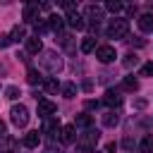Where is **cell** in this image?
I'll return each instance as SVG.
<instances>
[{
    "label": "cell",
    "instance_id": "cb8c5ba5",
    "mask_svg": "<svg viewBox=\"0 0 153 153\" xmlns=\"http://www.w3.org/2000/svg\"><path fill=\"white\" fill-rule=\"evenodd\" d=\"M91 50H96V38L93 36H88V38L81 41V53H91Z\"/></svg>",
    "mask_w": 153,
    "mask_h": 153
},
{
    "label": "cell",
    "instance_id": "3957f363",
    "mask_svg": "<svg viewBox=\"0 0 153 153\" xmlns=\"http://www.w3.org/2000/svg\"><path fill=\"white\" fill-rule=\"evenodd\" d=\"M98 139H100V131H98V129H86V131H84V136L79 139V148H81L84 153H93V151H96Z\"/></svg>",
    "mask_w": 153,
    "mask_h": 153
},
{
    "label": "cell",
    "instance_id": "6da1fadb",
    "mask_svg": "<svg viewBox=\"0 0 153 153\" xmlns=\"http://www.w3.org/2000/svg\"><path fill=\"white\" fill-rule=\"evenodd\" d=\"M41 67L48 72V74H57L62 72V60L55 50H43V57H41Z\"/></svg>",
    "mask_w": 153,
    "mask_h": 153
},
{
    "label": "cell",
    "instance_id": "836d02e7",
    "mask_svg": "<svg viewBox=\"0 0 153 153\" xmlns=\"http://www.w3.org/2000/svg\"><path fill=\"white\" fill-rule=\"evenodd\" d=\"M93 153H98V151H93Z\"/></svg>",
    "mask_w": 153,
    "mask_h": 153
},
{
    "label": "cell",
    "instance_id": "30bf717a",
    "mask_svg": "<svg viewBox=\"0 0 153 153\" xmlns=\"http://www.w3.org/2000/svg\"><path fill=\"white\" fill-rule=\"evenodd\" d=\"M65 19H67V24H69L72 29H76V31H81V29L86 26V22H84V17H81V14L76 12V10H72V12H67V17H65Z\"/></svg>",
    "mask_w": 153,
    "mask_h": 153
},
{
    "label": "cell",
    "instance_id": "7a4b0ae2",
    "mask_svg": "<svg viewBox=\"0 0 153 153\" xmlns=\"http://www.w3.org/2000/svg\"><path fill=\"white\" fill-rule=\"evenodd\" d=\"M127 31H129V22H127V19H122V17L110 19V24L105 26L108 38H124V36H127Z\"/></svg>",
    "mask_w": 153,
    "mask_h": 153
},
{
    "label": "cell",
    "instance_id": "83f0119b",
    "mask_svg": "<svg viewBox=\"0 0 153 153\" xmlns=\"http://www.w3.org/2000/svg\"><path fill=\"white\" fill-rule=\"evenodd\" d=\"M124 88H127V91H136V88H139V81H136L134 76H124Z\"/></svg>",
    "mask_w": 153,
    "mask_h": 153
},
{
    "label": "cell",
    "instance_id": "2e32d148",
    "mask_svg": "<svg viewBox=\"0 0 153 153\" xmlns=\"http://www.w3.org/2000/svg\"><path fill=\"white\" fill-rule=\"evenodd\" d=\"M26 38H29V36H26V29H24V26H19V24H17V26L12 29V33H10V41H12V43L26 41Z\"/></svg>",
    "mask_w": 153,
    "mask_h": 153
},
{
    "label": "cell",
    "instance_id": "d6986e66",
    "mask_svg": "<svg viewBox=\"0 0 153 153\" xmlns=\"http://www.w3.org/2000/svg\"><path fill=\"white\" fill-rule=\"evenodd\" d=\"M117 122H120V115H117L115 110H108V112L103 115V124H105V127H117Z\"/></svg>",
    "mask_w": 153,
    "mask_h": 153
},
{
    "label": "cell",
    "instance_id": "d6a6232c",
    "mask_svg": "<svg viewBox=\"0 0 153 153\" xmlns=\"http://www.w3.org/2000/svg\"><path fill=\"white\" fill-rule=\"evenodd\" d=\"M0 136H5V122L0 120Z\"/></svg>",
    "mask_w": 153,
    "mask_h": 153
},
{
    "label": "cell",
    "instance_id": "d4e9b609",
    "mask_svg": "<svg viewBox=\"0 0 153 153\" xmlns=\"http://www.w3.org/2000/svg\"><path fill=\"white\" fill-rule=\"evenodd\" d=\"M43 86H45V91H48V93H57V88H60L57 79H45V81H43Z\"/></svg>",
    "mask_w": 153,
    "mask_h": 153
},
{
    "label": "cell",
    "instance_id": "5bb4252c",
    "mask_svg": "<svg viewBox=\"0 0 153 153\" xmlns=\"http://www.w3.org/2000/svg\"><path fill=\"white\" fill-rule=\"evenodd\" d=\"M45 22H48V29H53V31H57V33H60V31H62V26H65V22H67V19H65V17H62V14H50V17H48V19H45Z\"/></svg>",
    "mask_w": 153,
    "mask_h": 153
},
{
    "label": "cell",
    "instance_id": "7402d4cb",
    "mask_svg": "<svg viewBox=\"0 0 153 153\" xmlns=\"http://www.w3.org/2000/svg\"><path fill=\"white\" fill-rule=\"evenodd\" d=\"M14 146H17V141H14L12 136H5V139H2V143H0V153H12V151H14Z\"/></svg>",
    "mask_w": 153,
    "mask_h": 153
},
{
    "label": "cell",
    "instance_id": "7c38bea8",
    "mask_svg": "<svg viewBox=\"0 0 153 153\" xmlns=\"http://www.w3.org/2000/svg\"><path fill=\"white\" fill-rule=\"evenodd\" d=\"M60 122H57V117H48V120H43V134H50V136H55V134H60Z\"/></svg>",
    "mask_w": 153,
    "mask_h": 153
},
{
    "label": "cell",
    "instance_id": "277c9868",
    "mask_svg": "<svg viewBox=\"0 0 153 153\" xmlns=\"http://www.w3.org/2000/svg\"><path fill=\"white\" fill-rule=\"evenodd\" d=\"M10 120H12V124L14 127H26L29 124V110H26V105H12V110H10Z\"/></svg>",
    "mask_w": 153,
    "mask_h": 153
},
{
    "label": "cell",
    "instance_id": "9c48e42d",
    "mask_svg": "<svg viewBox=\"0 0 153 153\" xmlns=\"http://www.w3.org/2000/svg\"><path fill=\"white\" fill-rule=\"evenodd\" d=\"M38 10H41L38 2H29V5H24V22H26V24H36V19H38Z\"/></svg>",
    "mask_w": 153,
    "mask_h": 153
},
{
    "label": "cell",
    "instance_id": "44dd1931",
    "mask_svg": "<svg viewBox=\"0 0 153 153\" xmlns=\"http://www.w3.org/2000/svg\"><path fill=\"white\" fill-rule=\"evenodd\" d=\"M60 91H62L65 98H74V96H76V86H74V81H65V84L60 86Z\"/></svg>",
    "mask_w": 153,
    "mask_h": 153
},
{
    "label": "cell",
    "instance_id": "f1b7e54d",
    "mask_svg": "<svg viewBox=\"0 0 153 153\" xmlns=\"http://www.w3.org/2000/svg\"><path fill=\"white\" fill-rule=\"evenodd\" d=\"M105 10H110L112 14H117V12L122 10V2H117V0H110V2H105Z\"/></svg>",
    "mask_w": 153,
    "mask_h": 153
},
{
    "label": "cell",
    "instance_id": "8992f818",
    "mask_svg": "<svg viewBox=\"0 0 153 153\" xmlns=\"http://www.w3.org/2000/svg\"><path fill=\"white\" fill-rule=\"evenodd\" d=\"M55 112H57V105H55L53 100H48V98H41V100H38V115H41L43 120L55 117Z\"/></svg>",
    "mask_w": 153,
    "mask_h": 153
},
{
    "label": "cell",
    "instance_id": "484cf974",
    "mask_svg": "<svg viewBox=\"0 0 153 153\" xmlns=\"http://www.w3.org/2000/svg\"><path fill=\"white\" fill-rule=\"evenodd\" d=\"M136 65H139V55L129 53V55L124 57V67H127V69H131V67H136Z\"/></svg>",
    "mask_w": 153,
    "mask_h": 153
},
{
    "label": "cell",
    "instance_id": "52a82bcc",
    "mask_svg": "<svg viewBox=\"0 0 153 153\" xmlns=\"http://www.w3.org/2000/svg\"><path fill=\"white\" fill-rule=\"evenodd\" d=\"M84 17H86V19H88L93 26H98V22L103 19V7H98V5H86Z\"/></svg>",
    "mask_w": 153,
    "mask_h": 153
},
{
    "label": "cell",
    "instance_id": "4fadbf2b",
    "mask_svg": "<svg viewBox=\"0 0 153 153\" xmlns=\"http://www.w3.org/2000/svg\"><path fill=\"white\" fill-rule=\"evenodd\" d=\"M24 43H26V53H31V55H38V53L43 50V43H41L38 36H29Z\"/></svg>",
    "mask_w": 153,
    "mask_h": 153
},
{
    "label": "cell",
    "instance_id": "ba28073f",
    "mask_svg": "<svg viewBox=\"0 0 153 153\" xmlns=\"http://www.w3.org/2000/svg\"><path fill=\"white\" fill-rule=\"evenodd\" d=\"M103 103L108 105V108H120L122 105V96H120V91H115V88H108L105 91V96H103Z\"/></svg>",
    "mask_w": 153,
    "mask_h": 153
},
{
    "label": "cell",
    "instance_id": "f546056e",
    "mask_svg": "<svg viewBox=\"0 0 153 153\" xmlns=\"http://www.w3.org/2000/svg\"><path fill=\"white\" fill-rule=\"evenodd\" d=\"M60 43H62L67 50H74V45H72V36H69V33H60Z\"/></svg>",
    "mask_w": 153,
    "mask_h": 153
},
{
    "label": "cell",
    "instance_id": "ffe728a7",
    "mask_svg": "<svg viewBox=\"0 0 153 153\" xmlns=\"http://www.w3.org/2000/svg\"><path fill=\"white\" fill-rule=\"evenodd\" d=\"M26 81H29L31 86H36V84H41V81H43V76L38 74V69L29 67V69H26Z\"/></svg>",
    "mask_w": 153,
    "mask_h": 153
},
{
    "label": "cell",
    "instance_id": "5b68a950",
    "mask_svg": "<svg viewBox=\"0 0 153 153\" xmlns=\"http://www.w3.org/2000/svg\"><path fill=\"white\" fill-rule=\"evenodd\" d=\"M96 57H98V62L108 65V62H112V60L117 57V53H115L112 45H98V48H96Z\"/></svg>",
    "mask_w": 153,
    "mask_h": 153
},
{
    "label": "cell",
    "instance_id": "ac0fdd59",
    "mask_svg": "<svg viewBox=\"0 0 153 153\" xmlns=\"http://www.w3.org/2000/svg\"><path fill=\"white\" fill-rule=\"evenodd\" d=\"M139 29L141 31H153V14H148V12L141 14L139 17Z\"/></svg>",
    "mask_w": 153,
    "mask_h": 153
},
{
    "label": "cell",
    "instance_id": "8fae6325",
    "mask_svg": "<svg viewBox=\"0 0 153 153\" xmlns=\"http://www.w3.org/2000/svg\"><path fill=\"white\" fill-rule=\"evenodd\" d=\"M60 141L62 143H74L76 141V127L74 124H65L60 129Z\"/></svg>",
    "mask_w": 153,
    "mask_h": 153
},
{
    "label": "cell",
    "instance_id": "4316f807",
    "mask_svg": "<svg viewBox=\"0 0 153 153\" xmlns=\"http://www.w3.org/2000/svg\"><path fill=\"white\" fill-rule=\"evenodd\" d=\"M19 96H22V93H19V88H17V86H7V88H5V98H10V100H17Z\"/></svg>",
    "mask_w": 153,
    "mask_h": 153
},
{
    "label": "cell",
    "instance_id": "603a6c76",
    "mask_svg": "<svg viewBox=\"0 0 153 153\" xmlns=\"http://www.w3.org/2000/svg\"><path fill=\"white\" fill-rule=\"evenodd\" d=\"M139 148H141V153H153V136H151V134L143 136L141 143H139Z\"/></svg>",
    "mask_w": 153,
    "mask_h": 153
},
{
    "label": "cell",
    "instance_id": "4dcf8cb0",
    "mask_svg": "<svg viewBox=\"0 0 153 153\" xmlns=\"http://www.w3.org/2000/svg\"><path fill=\"white\" fill-rule=\"evenodd\" d=\"M151 74H153V62H146L141 67V76H151Z\"/></svg>",
    "mask_w": 153,
    "mask_h": 153
},
{
    "label": "cell",
    "instance_id": "e0dca14e",
    "mask_svg": "<svg viewBox=\"0 0 153 153\" xmlns=\"http://www.w3.org/2000/svg\"><path fill=\"white\" fill-rule=\"evenodd\" d=\"M91 124H93V117H91V115H86V112L76 115V120H74V127H84V129H91Z\"/></svg>",
    "mask_w": 153,
    "mask_h": 153
},
{
    "label": "cell",
    "instance_id": "9a60e30c",
    "mask_svg": "<svg viewBox=\"0 0 153 153\" xmlns=\"http://www.w3.org/2000/svg\"><path fill=\"white\" fill-rule=\"evenodd\" d=\"M22 143H24L26 148H36V146L41 143V134H38V131H29V134H24Z\"/></svg>",
    "mask_w": 153,
    "mask_h": 153
},
{
    "label": "cell",
    "instance_id": "1f68e13d",
    "mask_svg": "<svg viewBox=\"0 0 153 153\" xmlns=\"http://www.w3.org/2000/svg\"><path fill=\"white\" fill-rule=\"evenodd\" d=\"M12 41H10V36L7 33H0V48H5V45H10Z\"/></svg>",
    "mask_w": 153,
    "mask_h": 153
}]
</instances>
